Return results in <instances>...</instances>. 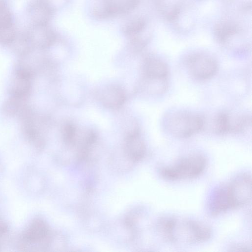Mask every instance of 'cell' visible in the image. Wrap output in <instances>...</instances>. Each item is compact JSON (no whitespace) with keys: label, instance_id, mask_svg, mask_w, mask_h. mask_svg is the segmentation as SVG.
<instances>
[{"label":"cell","instance_id":"12","mask_svg":"<svg viewBox=\"0 0 252 252\" xmlns=\"http://www.w3.org/2000/svg\"><path fill=\"white\" fill-rule=\"evenodd\" d=\"M100 100L106 108L117 109L125 103L126 95L124 89L115 85H109L102 90L100 94Z\"/></svg>","mask_w":252,"mask_h":252},{"label":"cell","instance_id":"8","mask_svg":"<svg viewBox=\"0 0 252 252\" xmlns=\"http://www.w3.org/2000/svg\"><path fill=\"white\" fill-rule=\"evenodd\" d=\"M32 49L43 50L54 45L57 40V34L48 24H32L25 33Z\"/></svg>","mask_w":252,"mask_h":252},{"label":"cell","instance_id":"2","mask_svg":"<svg viewBox=\"0 0 252 252\" xmlns=\"http://www.w3.org/2000/svg\"><path fill=\"white\" fill-rule=\"evenodd\" d=\"M160 236L173 244H194L207 241L211 236V229L192 220L163 217L157 222Z\"/></svg>","mask_w":252,"mask_h":252},{"label":"cell","instance_id":"16","mask_svg":"<svg viewBox=\"0 0 252 252\" xmlns=\"http://www.w3.org/2000/svg\"><path fill=\"white\" fill-rule=\"evenodd\" d=\"M62 135L64 142L69 145H74L77 138V129L72 123H66L62 129Z\"/></svg>","mask_w":252,"mask_h":252},{"label":"cell","instance_id":"14","mask_svg":"<svg viewBox=\"0 0 252 252\" xmlns=\"http://www.w3.org/2000/svg\"><path fill=\"white\" fill-rule=\"evenodd\" d=\"M49 235L46 224L41 220H36L29 228L25 237L30 242H38L44 240Z\"/></svg>","mask_w":252,"mask_h":252},{"label":"cell","instance_id":"18","mask_svg":"<svg viewBox=\"0 0 252 252\" xmlns=\"http://www.w3.org/2000/svg\"><path fill=\"white\" fill-rule=\"evenodd\" d=\"M232 251H250V248L246 245H236L232 247Z\"/></svg>","mask_w":252,"mask_h":252},{"label":"cell","instance_id":"6","mask_svg":"<svg viewBox=\"0 0 252 252\" xmlns=\"http://www.w3.org/2000/svg\"><path fill=\"white\" fill-rule=\"evenodd\" d=\"M122 32L136 51L141 50L150 39L146 21L141 16L133 17L126 21L122 27Z\"/></svg>","mask_w":252,"mask_h":252},{"label":"cell","instance_id":"9","mask_svg":"<svg viewBox=\"0 0 252 252\" xmlns=\"http://www.w3.org/2000/svg\"><path fill=\"white\" fill-rule=\"evenodd\" d=\"M125 151L128 157L134 162L140 161L146 151L145 143L140 136L138 126L127 133L125 143Z\"/></svg>","mask_w":252,"mask_h":252},{"label":"cell","instance_id":"1","mask_svg":"<svg viewBox=\"0 0 252 252\" xmlns=\"http://www.w3.org/2000/svg\"><path fill=\"white\" fill-rule=\"evenodd\" d=\"M252 196V179L247 173L240 174L227 183L219 186L210 195L208 209L212 216L249 203Z\"/></svg>","mask_w":252,"mask_h":252},{"label":"cell","instance_id":"15","mask_svg":"<svg viewBox=\"0 0 252 252\" xmlns=\"http://www.w3.org/2000/svg\"><path fill=\"white\" fill-rule=\"evenodd\" d=\"M236 32L237 29L233 25L221 23L218 24L216 28L215 35L220 42L224 43Z\"/></svg>","mask_w":252,"mask_h":252},{"label":"cell","instance_id":"5","mask_svg":"<svg viewBox=\"0 0 252 252\" xmlns=\"http://www.w3.org/2000/svg\"><path fill=\"white\" fill-rule=\"evenodd\" d=\"M140 0H93L91 12L99 20L126 15L133 11Z\"/></svg>","mask_w":252,"mask_h":252},{"label":"cell","instance_id":"3","mask_svg":"<svg viewBox=\"0 0 252 252\" xmlns=\"http://www.w3.org/2000/svg\"><path fill=\"white\" fill-rule=\"evenodd\" d=\"M207 165L206 158L201 154H193L178 160L174 164L159 169L160 175L170 181L190 179L199 176Z\"/></svg>","mask_w":252,"mask_h":252},{"label":"cell","instance_id":"4","mask_svg":"<svg viewBox=\"0 0 252 252\" xmlns=\"http://www.w3.org/2000/svg\"><path fill=\"white\" fill-rule=\"evenodd\" d=\"M204 123L203 116L185 111L170 113L164 120L167 131L180 138H188L200 131L204 127Z\"/></svg>","mask_w":252,"mask_h":252},{"label":"cell","instance_id":"10","mask_svg":"<svg viewBox=\"0 0 252 252\" xmlns=\"http://www.w3.org/2000/svg\"><path fill=\"white\" fill-rule=\"evenodd\" d=\"M142 72L144 79L168 80L169 68L163 61L154 56H148L143 61Z\"/></svg>","mask_w":252,"mask_h":252},{"label":"cell","instance_id":"11","mask_svg":"<svg viewBox=\"0 0 252 252\" xmlns=\"http://www.w3.org/2000/svg\"><path fill=\"white\" fill-rule=\"evenodd\" d=\"M55 10L46 0H32L28 14L32 24H48Z\"/></svg>","mask_w":252,"mask_h":252},{"label":"cell","instance_id":"19","mask_svg":"<svg viewBox=\"0 0 252 252\" xmlns=\"http://www.w3.org/2000/svg\"><path fill=\"white\" fill-rule=\"evenodd\" d=\"M7 6L6 0H0V9Z\"/></svg>","mask_w":252,"mask_h":252},{"label":"cell","instance_id":"17","mask_svg":"<svg viewBox=\"0 0 252 252\" xmlns=\"http://www.w3.org/2000/svg\"><path fill=\"white\" fill-rule=\"evenodd\" d=\"M47 2L53 7L55 10L57 8L63 5L66 3L68 0H46Z\"/></svg>","mask_w":252,"mask_h":252},{"label":"cell","instance_id":"7","mask_svg":"<svg viewBox=\"0 0 252 252\" xmlns=\"http://www.w3.org/2000/svg\"><path fill=\"white\" fill-rule=\"evenodd\" d=\"M186 63L190 74L199 80H205L213 77L218 70L216 60L206 55H191L187 59Z\"/></svg>","mask_w":252,"mask_h":252},{"label":"cell","instance_id":"13","mask_svg":"<svg viewBox=\"0 0 252 252\" xmlns=\"http://www.w3.org/2000/svg\"><path fill=\"white\" fill-rule=\"evenodd\" d=\"M251 125V117L246 114H230L227 113L228 133H239L244 132Z\"/></svg>","mask_w":252,"mask_h":252}]
</instances>
